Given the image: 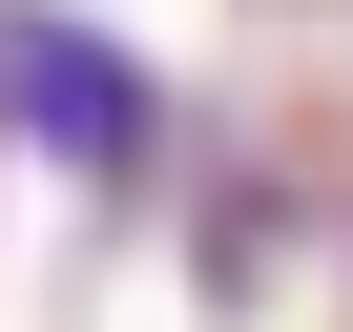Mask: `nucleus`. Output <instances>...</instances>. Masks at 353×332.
<instances>
[{
	"label": "nucleus",
	"instance_id": "obj_1",
	"mask_svg": "<svg viewBox=\"0 0 353 332\" xmlns=\"http://www.w3.org/2000/svg\"><path fill=\"white\" fill-rule=\"evenodd\" d=\"M0 125H21L42 166H125L145 145V63L104 21H0Z\"/></svg>",
	"mask_w": 353,
	"mask_h": 332
}]
</instances>
